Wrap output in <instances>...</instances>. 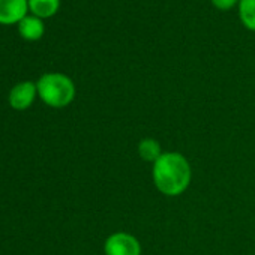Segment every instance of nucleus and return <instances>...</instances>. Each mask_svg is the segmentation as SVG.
Listing matches in <instances>:
<instances>
[{"label": "nucleus", "instance_id": "7", "mask_svg": "<svg viewBox=\"0 0 255 255\" xmlns=\"http://www.w3.org/2000/svg\"><path fill=\"white\" fill-rule=\"evenodd\" d=\"M60 0H29V9L38 18H48L59 9Z\"/></svg>", "mask_w": 255, "mask_h": 255}, {"label": "nucleus", "instance_id": "4", "mask_svg": "<svg viewBox=\"0 0 255 255\" xmlns=\"http://www.w3.org/2000/svg\"><path fill=\"white\" fill-rule=\"evenodd\" d=\"M29 9L27 0H0V23L14 24L20 23Z\"/></svg>", "mask_w": 255, "mask_h": 255}, {"label": "nucleus", "instance_id": "1", "mask_svg": "<svg viewBox=\"0 0 255 255\" xmlns=\"http://www.w3.org/2000/svg\"><path fill=\"white\" fill-rule=\"evenodd\" d=\"M192 177L191 165L180 153H162L153 164L155 186L165 195L176 197L186 191Z\"/></svg>", "mask_w": 255, "mask_h": 255}, {"label": "nucleus", "instance_id": "5", "mask_svg": "<svg viewBox=\"0 0 255 255\" xmlns=\"http://www.w3.org/2000/svg\"><path fill=\"white\" fill-rule=\"evenodd\" d=\"M38 87L30 83V81H24L17 84L9 95V102L15 110H26L27 107L32 105L35 95H36Z\"/></svg>", "mask_w": 255, "mask_h": 255}, {"label": "nucleus", "instance_id": "6", "mask_svg": "<svg viewBox=\"0 0 255 255\" xmlns=\"http://www.w3.org/2000/svg\"><path fill=\"white\" fill-rule=\"evenodd\" d=\"M18 32L24 39L36 41L44 35V23L38 17H24L18 23Z\"/></svg>", "mask_w": 255, "mask_h": 255}, {"label": "nucleus", "instance_id": "2", "mask_svg": "<svg viewBox=\"0 0 255 255\" xmlns=\"http://www.w3.org/2000/svg\"><path fill=\"white\" fill-rule=\"evenodd\" d=\"M36 87L41 99L54 108H62L71 104L75 96L72 80L63 74H45L39 78Z\"/></svg>", "mask_w": 255, "mask_h": 255}, {"label": "nucleus", "instance_id": "3", "mask_svg": "<svg viewBox=\"0 0 255 255\" xmlns=\"http://www.w3.org/2000/svg\"><path fill=\"white\" fill-rule=\"evenodd\" d=\"M105 255H140L141 246L137 237L128 233H114L105 240Z\"/></svg>", "mask_w": 255, "mask_h": 255}, {"label": "nucleus", "instance_id": "9", "mask_svg": "<svg viewBox=\"0 0 255 255\" xmlns=\"http://www.w3.org/2000/svg\"><path fill=\"white\" fill-rule=\"evenodd\" d=\"M239 17L246 29L255 32V0H240Z\"/></svg>", "mask_w": 255, "mask_h": 255}, {"label": "nucleus", "instance_id": "10", "mask_svg": "<svg viewBox=\"0 0 255 255\" xmlns=\"http://www.w3.org/2000/svg\"><path fill=\"white\" fill-rule=\"evenodd\" d=\"M237 2H240V0H212V3L215 8L221 9V11H228L231 9Z\"/></svg>", "mask_w": 255, "mask_h": 255}, {"label": "nucleus", "instance_id": "8", "mask_svg": "<svg viewBox=\"0 0 255 255\" xmlns=\"http://www.w3.org/2000/svg\"><path fill=\"white\" fill-rule=\"evenodd\" d=\"M138 155L143 161H147V162H156L158 158L162 155L161 153V146L156 140L153 138H144L140 141L138 144Z\"/></svg>", "mask_w": 255, "mask_h": 255}]
</instances>
